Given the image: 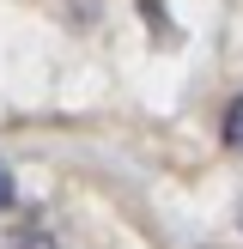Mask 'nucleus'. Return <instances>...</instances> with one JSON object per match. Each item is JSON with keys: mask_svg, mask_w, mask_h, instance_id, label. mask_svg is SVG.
<instances>
[{"mask_svg": "<svg viewBox=\"0 0 243 249\" xmlns=\"http://www.w3.org/2000/svg\"><path fill=\"white\" fill-rule=\"evenodd\" d=\"M225 146H231V152H243V97L225 109Z\"/></svg>", "mask_w": 243, "mask_h": 249, "instance_id": "nucleus-1", "label": "nucleus"}, {"mask_svg": "<svg viewBox=\"0 0 243 249\" xmlns=\"http://www.w3.org/2000/svg\"><path fill=\"white\" fill-rule=\"evenodd\" d=\"M12 249H55V237H49L43 225H24V231H18V243H12Z\"/></svg>", "mask_w": 243, "mask_h": 249, "instance_id": "nucleus-2", "label": "nucleus"}, {"mask_svg": "<svg viewBox=\"0 0 243 249\" xmlns=\"http://www.w3.org/2000/svg\"><path fill=\"white\" fill-rule=\"evenodd\" d=\"M0 207H12V177H6V164H0Z\"/></svg>", "mask_w": 243, "mask_h": 249, "instance_id": "nucleus-3", "label": "nucleus"}]
</instances>
